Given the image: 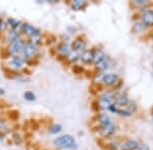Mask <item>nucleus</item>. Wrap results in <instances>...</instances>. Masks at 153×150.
<instances>
[{
  "label": "nucleus",
  "instance_id": "f257e3e1",
  "mask_svg": "<svg viewBox=\"0 0 153 150\" xmlns=\"http://www.w3.org/2000/svg\"><path fill=\"white\" fill-rule=\"evenodd\" d=\"M54 144L60 148H73L76 147V141L71 135H63L54 140Z\"/></svg>",
  "mask_w": 153,
  "mask_h": 150
},
{
  "label": "nucleus",
  "instance_id": "f03ea898",
  "mask_svg": "<svg viewBox=\"0 0 153 150\" xmlns=\"http://www.w3.org/2000/svg\"><path fill=\"white\" fill-rule=\"evenodd\" d=\"M114 100V93L112 91H106L101 95L99 100V105L103 109H109L112 105V102Z\"/></svg>",
  "mask_w": 153,
  "mask_h": 150
},
{
  "label": "nucleus",
  "instance_id": "7ed1b4c3",
  "mask_svg": "<svg viewBox=\"0 0 153 150\" xmlns=\"http://www.w3.org/2000/svg\"><path fill=\"white\" fill-rule=\"evenodd\" d=\"M24 47H25L24 42L22 41V39H19V40L12 42V43L9 44L8 52L12 54V55H18V54H19L21 52H23Z\"/></svg>",
  "mask_w": 153,
  "mask_h": 150
},
{
  "label": "nucleus",
  "instance_id": "20e7f679",
  "mask_svg": "<svg viewBox=\"0 0 153 150\" xmlns=\"http://www.w3.org/2000/svg\"><path fill=\"white\" fill-rule=\"evenodd\" d=\"M114 131H115V126L111 122V120L106 123V124L102 125L100 128V133L105 137H108V136H110V135H112L113 133H114Z\"/></svg>",
  "mask_w": 153,
  "mask_h": 150
},
{
  "label": "nucleus",
  "instance_id": "39448f33",
  "mask_svg": "<svg viewBox=\"0 0 153 150\" xmlns=\"http://www.w3.org/2000/svg\"><path fill=\"white\" fill-rule=\"evenodd\" d=\"M36 52H37L36 46L31 45L30 43L27 44V45L25 46L24 49H23V55H24V57H26V58L33 57V56L36 54Z\"/></svg>",
  "mask_w": 153,
  "mask_h": 150
},
{
  "label": "nucleus",
  "instance_id": "423d86ee",
  "mask_svg": "<svg viewBox=\"0 0 153 150\" xmlns=\"http://www.w3.org/2000/svg\"><path fill=\"white\" fill-rule=\"evenodd\" d=\"M22 31H23V33H25L26 35H28L30 37L37 35V34H40L38 29L31 26V24H29V23H24L23 26H22Z\"/></svg>",
  "mask_w": 153,
  "mask_h": 150
},
{
  "label": "nucleus",
  "instance_id": "0eeeda50",
  "mask_svg": "<svg viewBox=\"0 0 153 150\" xmlns=\"http://www.w3.org/2000/svg\"><path fill=\"white\" fill-rule=\"evenodd\" d=\"M102 80L106 85L111 86V85H114L115 83L117 82L118 76L117 74H113V73H108V74H105L104 76H103Z\"/></svg>",
  "mask_w": 153,
  "mask_h": 150
},
{
  "label": "nucleus",
  "instance_id": "6e6552de",
  "mask_svg": "<svg viewBox=\"0 0 153 150\" xmlns=\"http://www.w3.org/2000/svg\"><path fill=\"white\" fill-rule=\"evenodd\" d=\"M8 66L10 68H12V69H21L22 67L24 66V60L22 58L19 57H13L10 60V62H9Z\"/></svg>",
  "mask_w": 153,
  "mask_h": 150
},
{
  "label": "nucleus",
  "instance_id": "1a4fd4ad",
  "mask_svg": "<svg viewBox=\"0 0 153 150\" xmlns=\"http://www.w3.org/2000/svg\"><path fill=\"white\" fill-rule=\"evenodd\" d=\"M143 23L145 26H153V11L148 10L143 14Z\"/></svg>",
  "mask_w": 153,
  "mask_h": 150
},
{
  "label": "nucleus",
  "instance_id": "9d476101",
  "mask_svg": "<svg viewBox=\"0 0 153 150\" xmlns=\"http://www.w3.org/2000/svg\"><path fill=\"white\" fill-rule=\"evenodd\" d=\"M86 48V43L82 40H76L73 43V49L75 52H84Z\"/></svg>",
  "mask_w": 153,
  "mask_h": 150
},
{
  "label": "nucleus",
  "instance_id": "9b49d317",
  "mask_svg": "<svg viewBox=\"0 0 153 150\" xmlns=\"http://www.w3.org/2000/svg\"><path fill=\"white\" fill-rule=\"evenodd\" d=\"M139 147V144L134 140H129L122 145V150H136Z\"/></svg>",
  "mask_w": 153,
  "mask_h": 150
},
{
  "label": "nucleus",
  "instance_id": "f8f14e48",
  "mask_svg": "<svg viewBox=\"0 0 153 150\" xmlns=\"http://www.w3.org/2000/svg\"><path fill=\"white\" fill-rule=\"evenodd\" d=\"M57 51H58V53L60 54L61 56H65H65H68L71 54V47L68 46V44H65V43H62L61 45H59Z\"/></svg>",
  "mask_w": 153,
  "mask_h": 150
},
{
  "label": "nucleus",
  "instance_id": "ddd939ff",
  "mask_svg": "<svg viewBox=\"0 0 153 150\" xmlns=\"http://www.w3.org/2000/svg\"><path fill=\"white\" fill-rule=\"evenodd\" d=\"M104 59H105V54L102 50L98 49V50L93 52V62H95V64L101 62V61L104 60Z\"/></svg>",
  "mask_w": 153,
  "mask_h": 150
},
{
  "label": "nucleus",
  "instance_id": "4468645a",
  "mask_svg": "<svg viewBox=\"0 0 153 150\" xmlns=\"http://www.w3.org/2000/svg\"><path fill=\"white\" fill-rule=\"evenodd\" d=\"M80 58L84 63L93 62V52L92 51H84L80 55Z\"/></svg>",
  "mask_w": 153,
  "mask_h": 150
},
{
  "label": "nucleus",
  "instance_id": "2eb2a0df",
  "mask_svg": "<svg viewBox=\"0 0 153 150\" xmlns=\"http://www.w3.org/2000/svg\"><path fill=\"white\" fill-rule=\"evenodd\" d=\"M114 102H115V105H117L125 107V105H127L128 104H129V98H128L127 95L120 94V95H118L117 98H115Z\"/></svg>",
  "mask_w": 153,
  "mask_h": 150
},
{
  "label": "nucleus",
  "instance_id": "dca6fc26",
  "mask_svg": "<svg viewBox=\"0 0 153 150\" xmlns=\"http://www.w3.org/2000/svg\"><path fill=\"white\" fill-rule=\"evenodd\" d=\"M86 4H87V2L84 1V0H74L73 3H71V7L75 10H80V9L86 6Z\"/></svg>",
  "mask_w": 153,
  "mask_h": 150
},
{
  "label": "nucleus",
  "instance_id": "f3484780",
  "mask_svg": "<svg viewBox=\"0 0 153 150\" xmlns=\"http://www.w3.org/2000/svg\"><path fill=\"white\" fill-rule=\"evenodd\" d=\"M8 40L10 43H12V42H16V41H18L21 39V37H19V34L16 31H14V29H11L10 31H9V34H8Z\"/></svg>",
  "mask_w": 153,
  "mask_h": 150
},
{
  "label": "nucleus",
  "instance_id": "a211bd4d",
  "mask_svg": "<svg viewBox=\"0 0 153 150\" xmlns=\"http://www.w3.org/2000/svg\"><path fill=\"white\" fill-rule=\"evenodd\" d=\"M97 121H98V124H99L100 127H101L102 125H104L107 122H109L110 121V118L108 117L107 115H100V116H98Z\"/></svg>",
  "mask_w": 153,
  "mask_h": 150
},
{
  "label": "nucleus",
  "instance_id": "6ab92c4d",
  "mask_svg": "<svg viewBox=\"0 0 153 150\" xmlns=\"http://www.w3.org/2000/svg\"><path fill=\"white\" fill-rule=\"evenodd\" d=\"M40 40H41L40 34H37V35L31 36V37H30V44H31V45H34V46H37L39 43H40Z\"/></svg>",
  "mask_w": 153,
  "mask_h": 150
},
{
  "label": "nucleus",
  "instance_id": "aec40b11",
  "mask_svg": "<svg viewBox=\"0 0 153 150\" xmlns=\"http://www.w3.org/2000/svg\"><path fill=\"white\" fill-rule=\"evenodd\" d=\"M68 60H70L71 62H76V61L79 60V58H80V55L78 54V52L71 51V54L68 56Z\"/></svg>",
  "mask_w": 153,
  "mask_h": 150
},
{
  "label": "nucleus",
  "instance_id": "412c9836",
  "mask_svg": "<svg viewBox=\"0 0 153 150\" xmlns=\"http://www.w3.org/2000/svg\"><path fill=\"white\" fill-rule=\"evenodd\" d=\"M7 23H8L9 26H11L12 29H14V31H16V29L18 28V26H19V24L21 23H19V20H16V19L9 18V19H8V21H7Z\"/></svg>",
  "mask_w": 153,
  "mask_h": 150
},
{
  "label": "nucleus",
  "instance_id": "4be33fe9",
  "mask_svg": "<svg viewBox=\"0 0 153 150\" xmlns=\"http://www.w3.org/2000/svg\"><path fill=\"white\" fill-rule=\"evenodd\" d=\"M107 65H108L107 61H106V59H104V60H102L101 62L96 63V68L99 69V70H104L105 68L107 67Z\"/></svg>",
  "mask_w": 153,
  "mask_h": 150
},
{
  "label": "nucleus",
  "instance_id": "5701e85b",
  "mask_svg": "<svg viewBox=\"0 0 153 150\" xmlns=\"http://www.w3.org/2000/svg\"><path fill=\"white\" fill-rule=\"evenodd\" d=\"M60 131H61V126H60V125H58V124H54L50 128V133H51V134H56V133H58Z\"/></svg>",
  "mask_w": 153,
  "mask_h": 150
},
{
  "label": "nucleus",
  "instance_id": "b1692460",
  "mask_svg": "<svg viewBox=\"0 0 153 150\" xmlns=\"http://www.w3.org/2000/svg\"><path fill=\"white\" fill-rule=\"evenodd\" d=\"M24 97L27 100H35V94L31 91H27L24 93Z\"/></svg>",
  "mask_w": 153,
  "mask_h": 150
},
{
  "label": "nucleus",
  "instance_id": "393cba45",
  "mask_svg": "<svg viewBox=\"0 0 153 150\" xmlns=\"http://www.w3.org/2000/svg\"><path fill=\"white\" fill-rule=\"evenodd\" d=\"M148 3L147 0H135L134 4H136L137 6H143V5H146Z\"/></svg>",
  "mask_w": 153,
  "mask_h": 150
},
{
  "label": "nucleus",
  "instance_id": "a878e982",
  "mask_svg": "<svg viewBox=\"0 0 153 150\" xmlns=\"http://www.w3.org/2000/svg\"><path fill=\"white\" fill-rule=\"evenodd\" d=\"M7 23L5 20H0V31H5L7 28Z\"/></svg>",
  "mask_w": 153,
  "mask_h": 150
},
{
  "label": "nucleus",
  "instance_id": "bb28decb",
  "mask_svg": "<svg viewBox=\"0 0 153 150\" xmlns=\"http://www.w3.org/2000/svg\"><path fill=\"white\" fill-rule=\"evenodd\" d=\"M136 29H138L137 33H141V31H144V28L142 26V24H141V23H136L135 26H134V31H135Z\"/></svg>",
  "mask_w": 153,
  "mask_h": 150
},
{
  "label": "nucleus",
  "instance_id": "cd10ccee",
  "mask_svg": "<svg viewBox=\"0 0 153 150\" xmlns=\"http://www.w3.org/2000/svg\"><path fill=\"white\" fill-rule=\"evenodd\" d=\"M137 150H150V149H149V147H148L147 145H142V146L138 147Z\"/></svg>",
  "mask_w": 153,
  "mask_h": 150
},
{
  "label": "nucleus",
  "instance_id": "c85d7f7f",
  "mask_svg": "<svg viewBox=\"0 0 153 150\" xmlns=\"http://www.w3.org/2000/svg\"><path fill=\"white\" fill-rule=\"evenodd\" d=\"M4 93V90L2 89V88H0V94H3Z\"/></svg>",
  "mask_w": 153,
  "mask_h": 150
},
{
  "label": "nucleus",
  "instance_id": "c756f323",
  "mask_svg": "<svg viewBox=\"0 0 153 150\" xmlns=\"http://www.w3.org/2000/svg\"><path fill=\"white\" fill-rule=\"evenodd\" d=\"M152 120H153V116H152Z\"/></svg>",
  "mask_w": 153,
  "mask_h": 150
},
{
  "label": "nucleus",
  "instance_id": "7c9ffc66",
  "mask_svg": "<svg viewBox=\"0 0 153 150\" xmlns=\"http://www.w3.org/2000/svg\"><path fill=\"white\" fill-rule=\"evenodd\" d=\"M152 68H153V64H152Z\"/></svg>",
  "mask_w": 153,
  "mask_h": 150
}]
</instances>
